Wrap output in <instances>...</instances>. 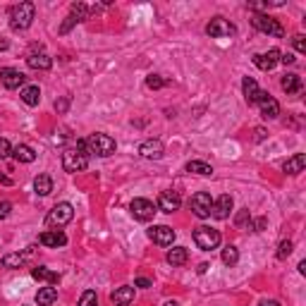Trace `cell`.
Returning <instances> with one entry per match:
<instances>
[{
    "mask_svg": "<svg viewBox=\"0 0 306 306\" xmlns=\"http://www.w3.org/2000/svg\"><path fill=\"white\" fill-rule=\"evenodd\" d=\"M34 15H36V8H34V3H19L15 8H10V26L15 29V32H24V29H29L34 22Z\"/></svg>",
    "mask_w": 306,
    "mask_h": 306,
    "instance_id": "1",
    "label": "cell"
},
{
    "mask_svg": "<svg viewBox=\"0 0 306 306\" xmlns=\"http://www.w3.org/2000/svg\"><path fill=\"white\" fill-rule=\"evenodd\" d=\"M87 142V151H89V156L91 153H96V156H101V158H108L115 153V139L113 136H108V134H103V132H96L91 134L89 139H84Z\"/></svg>",
    "mask_w": 306,
    "mask_h": 306,
    "instance_id": "2",
    "label": "cell"
},
{
    "mask_svg": "<svg viewBox=\"0 0 306 306\" xmlns=\"http://www.w3.org/2000/svg\"><path fill=\"white\" fill-rule=\"evenodd\" d=\"M220 232L215 228H208V225H199L194 228V242L201 252H213V249H218L220 246Z\"/></svg>",
    "mask_w": 306,
    "mask_h": 306,
    "instance_id": "3",
    "label": "cell"
},
{
    "mask_svg": "<svg viewBox=\"0 0 306 306\" xmlns=\"http://www.w3.org/2000/svg\"><path fill=\"white\" fill-rule=\"evenodd\" d=\"M252 24H254V29H259L261 34H268V36H275V39H283V36H285L283 24L277 22V19H273L270 15H263V12H254Z\"/></svg>",
    "mask_w": 306,
    "mask_h": 306,
    "instance_id": "4",
    "label": "cell"
},
{
    "mask_svg": "<svg viewBox=\"0 0 306 306\" xmlns=\"http://www.w3.org/2000/svg\"><path fill=\"white\" fill-rule=\"evenodd\" d=\"M72 218H74V208H72V204L63 201V204H55L53 208L48 211L46 225L48 228H65Z\"/></svg>",
    "mask_w": 306,
    "mask_h": 306,
    "instance_id": "5",
    "label": "cell"
},
{
    "mask_svg": "<svg viewBox=\"0 0 306 306\" xmlns=\"http://www.w3.org/2000/svg\"><path fill=\"white\" fill-rule=\"evenodd\" d=\"M89 165V156L84 151L79 149H67L63 153V168L65 173H81V170H87Z\"/></svg>",
    "mask_w": 306,
    "mask_h": 306,
    "instance_id": "6",
    "label": "cell"
},
{
    "mask_svg": "<svg viewBox=\"0 0 306 306\" xmlns=\"http://www.w3.org/2000/svg\"><path fill=\"white\" fill-rule=\"evenodd\" d=\"M206 34L211 39H225V36H235L237 29H235V24L228 22L225 17H213L211 22L206 24Z\"/></svg>",
    "mask_w": 306,
    "mask_h": 306,
    "instance_id": "7",
    "label": "cell"
},
{
    "mask_svg": "<svg viewBox=\"0 0 306 306\" xmlns=\"http://www.w3.org/2000/svg\"><path fill=\"white\" fill-rule=\"evenodd\" d=\"M129 213H132L136 220L149 222V220H153V215L158 213V208H156L153 201H149V199H134L132 204H129Z\"/></svg>",
    "mask_w": 306,
    "mask_h": 306,
    "instance_id": "8",
    "label": "cell"
},
{
    "mask_svg": "<svg viewBox=\"0 0 306 306\" xmlns=\"http://www.w3.org/2000/svg\"><path fill=\"white\" fill-rule=\"evenodd\" d=\"M189 208L197 218H211V208H213V199L208 191H199L189 199Z\"/></svg>",
    "mask_w": 306,
    "mask_h": 306,
    "instance_id": "9",
    "label": "cell"
},
{
    "mask_svg": "<svg viewBox=\"0 0 306 306\" xmlns=\"http://www.w3.org/2000/svg\"><path fill=\"white\" fill-rule=\"evenodd\" d=\"M180 206H182L180 194L168 189V191H160L156 208H158V211H163V213H175V211H180Z\"/></svg>",
    "mask_w": 306,
    "mask_h": 306,
    "instance_id": "10",
    "label": "cell"
},
{
    "mask_svg": "<svg viewBox=\"0 0 306 306\" xmlns=\"http://www.w3.org/2000/svg\"><path fill=\"white\" fill-rule=\"evenodd\" d=\"M149 237L158 244V246H173V242H175V230L168 228V225H153V228L149 230Z\"/></svg>",
    "mask_w": 306,
    "mask_h": 306,
    "instance_id": "11",
    "label": "cell"
},
{
    "mask_svg": "<svg viewBox=\"0 0 306 306\" xmlns=\"http://www.w3.org/2000/svg\"><path fill=\"white\" fill-rule=\"evenodd\" d=\"M139 156L142 158H149V160H158V158L165 156V146L160 139H146V142H142V146H139Z\"/></svg>",
    "mask_w": 306,
    "mask_h": 306,
    "instance_id": "12",
    "label": "cell"
},
{
    "mask_svg": "<svg viewBox=\"0 0 306 306\" xmlns=\"http://www.w3.org/2000/svg\"><path fill=\"white\" fill-rule=\"evenodd\" d=\"M280 50L277 48H270L268 53H259V55H254V65L259 67V70H263V72H270L275 67V65L280 63Z\"/></svg>",
    "mask_w": 306,
    "mask_h": 306,
    "instance_id": "13",
    "label": "cell"
},
{
    "mask_svg": "<svg viewBox=\"0 0 306 306\" xmlns=\"http://www.w3.org/2000/svg\"><path fill=\"white\" fill-rule=\"evenodd\" d=\"M242 91H244V98H246L249 105H259V101L263 98V94H266V91H261L259 84H256V79H252V77L242 79Z\"/></svg>",
    "mask_w": 306,
    "mask_h": 306,
    "instance_id": "14",
    "label": "cell"
},
{
    "mask_svg": "<svg viewBox=\"0 0 306 306\" xmlns=\"http://www.w3.org/2000/svg\"><path fill=\"white\" fill-rule=\"evenodd\" d=\"M0 79H3L5 89H24V84H26V74L19 70H0Z\"/></svg>",
    "mask_w": 306,
    "mask_h": 306,
    "instance_id": "15",
    "label": "cell"
},
{
    "mask_svg": "<svg viewBox=\"0 0 306 306\" xmlns=\"http://www.w3.org/2000/svg\"><path fill=\"white\" fill-rule=\"evenodd\" d=\"M39 242L43 244V246H48V249H58V246H65V244H67V237H65V232H60V230H46V232L39 235Z\"/></svg>",
    "mask_w": 306,
    "mask_h": 306,
    "instance_id": "16",
    "label": "cell"
},
{
    "mask_svg": "<svg viewBox=\"0 0 306 306\" xmlns=\"http://www.w3.org/2000/svg\"><path fill=\"white\" fill-rule=\"evenodd\" d=\"M230 211H232V197H230V194H222L218 201H213L211 215L215 220H228L230 218Z\"/></svg>",
    "mask_w": 306,
    "mask_h": 306,
    "instance_id": "17",
    "label": "cell"
},
{
    "mask_svg": "<svg viewBox=\"0 0 306 306\" xmlns=\"http://www.w3.org/2000/svg\"><path fill=\"white\" fill-rule=\"evenodd\" d=\"M259 108H261V115H263L266 120H275L277 115H280V103L268 94H263V98L259 101Z\"/></svg>",
    "mask_w": 306,
    "mask_h": 306,
    "instance_id": "18",
    "label": "cell"
},
{
    "mask_svg": "<svg viewBox=\"0 0 306 306\" xmlns=\"http://www.w3.org/2000/svg\"><path fill=\"white\" fill-rule=\"evenodd\" d=\"M110 301H113L115 306H129L134 301V287H129V285L118 287V290L110 294Z\"/></svg>",
    "mask_w": 306,
    "mask_h": 306,
    "instance_id": "19",
    "label": "cell"
},
{
    "mask_svg": "<svg viewBox=\"0 0 306 306\" xmlns=\"http://www.w3.org/2000/svg\"><path fill=\"white\" fill-rule=\"evenodd\" d=\"M26 65L32 67V70H50L53 67V58H48L46 53H32L26 58Z\"/></svg>",
    "mask_w": 306,
    "mask_h": 306,
    "instance_id": "20",
    "label": "cell"
},
{
    "mask_svg": "<svg viewBox=\"0 0 306 306\" xmlns=\"http://www.w3.org/2000/svg\"><path fill=\"white\" fill-rule=\"evenodd\" d=\"M32 277L34 280H41V283H48V285L60 283V273H53V270H48V268H43V266L32 268Z\"/></svg>",
    "mask_w": 306,
    "mask_h": 306,
    "instance_id": "21",
    "label": "cell"
},
{
    "mask_svg": "<svg viewBox=\"0 0 306 306\" xmlns=\"http://www.w3.org/2000/svg\"><path fill=\"white\" fill-rule=\"evenodd\" d=\"M304 165H306V156L304 153H297V156H292L290 160L283 165V170L287 175H299V173H304Z\"/></svg>",
    "mask_w": 306,
    "mask_h": 306,
    "instance_id": "22",
    "label": "cell"
},
{
    "mask_svg": "<svg viewBox=\"0 0 306 306\" xmlns=\"http://www.w3.org/2000/svg\"><path fill=\"white\" fill-rule=\"evenodd\" d=\"M280 87H283V91H287V94H299L301 91V77L299 74H285L283 79H280Z\"/></svg>",
    "mask_w": 306,
    "mask_h": 306,
    "instance_id": "23",
    "label": "cell"
},
{
    "mask_svg": "<svg viewBox=\"0 0 306 306\" xmlns=\"http://www.w3.org/2000/svg\"><path fill=\"white\" fill-rule=\"evenodd\" d=\"M189 261V252L184 246H173L170 252H168V263L170 266H184Z\"/></svg>",
    "mask_w": 306,
    "mask_h": 306,
    "instance_id": "24",
    "label": "cell"
},
{
    "mask_svg": "<svg viewBox=\"0 0 306 306\" xmlns=\"http://www.w3.org/2000/svg\"><path fill=\"white\" fill-rule=\"evenodd\" d=\"M12 156L19 160V163H34L36 160V153H34L32 146H26V144H19V146H15L12 149Z\"/></svg>",
    "mask_w": 306,
    "mask_h": 306,
    "instance_id": "25",
    "label": "cell"
},
{
    "mask_svg": "<svg viewBox=\"0 0 306 306\" xmlns=\"http://www.w3.org/2000/svg\"><path fill=\"white\" fill-rule=\"evenodd\" d=\"M34 189H36L39 197H48V194L53 191V180H50V175H39V177L34 180Z\"/></svg>",
    "mask_w": 306,
    "mask_h": 306,
    "instance_id": "26",
    "label": "cell"
},
{
    "mask_svg": "<svg viewBox=\"0 0 306 306\" xmlns=\"http://www.w3.org/2000/svg\"><path fill=\"white\" fill-rule=\"evenodd\" d=\"M55 299H58V290H55L53 285H48V287L39 290V294H36V304L39 306H50Z\"/></svg>",
    "mask_w": 306,
    "mask_h": 306,
    "instance_id": "27",
    "label": "cell"
},
{
    "mask_svg": "<svg viewBox=\"0 0 306 306\" xmlns=\"http://www.w3.org/2000/svg\"><path fill=\"white\" fill-rule=\"evenodd\" d=\"M19 98H22L26 105H39V101H41V91H39V87H24L22 91H19Z\"/></svg>",
    "mask_w": 306,
    "mask_h": 306,
    "instance_id": "28",
    "label": "cell"
},
{
    "mask_svg": "<svg viewBox=\"0 0 306 306\" xmlns=\"http://www.w3.org/2000/svg\"><path fill=\"white\" fill-rule=\"evenodd\" d=\"M187 173H194V175H213V168L208 163H204V160H189L187 163Z\"/></svg>",
    "mask_w": 306,
    "mask_h": 306,
    "instance_id": "29",
    "label": "cell"
},
{
    "mask_svg": "<svg viewBox=\"0 0 306 306\" xmlns=\"http://www.w3.org/2000/svg\"><path fill=\"white\" fill-rule=\"evenodd\" d=\"M24 261H26L24 254H8V256H3L0 266H3V268H22Z\"/></svg>",
    "mask_w": 306,
    "mask_h": 306,
    "instance_id": "30",
    "label": "cell"
},
{
    "mask_svg": "<svg viewBox=\"0 0 306 306\" xmlns=\"http://www.w3.org/2000/svg\"><path fill=\"white\" fill-rule=\"evenodd\" d=\"M220 259H222V263H225V266H237V261H239V252H237V246H232V244H228V246H225V249H222V256H220Z\"/></svg>",
    "mask_w": 306,
    "mask_h": 306,
    "instance_id": "31",
    "label": "cell"
},
{
    "mask_svg": "<svg viewBox=\"0 0 306 306\" xmlns=\"http://www.w3.org/2000/svg\"><path fill=\"white\" fill-rule=\"evenodd\" d=\"M168 84H170V81H168V79H163L160 74H149V77H146V87L153 89V91H156V89L168 87Z\"/></svg>",
    "mask_w": 306,
    "mask_h": 306,
    "instance_id": "32",
    "label": "cell"
},
{
    "mask_svg": "<svg viewBox=\"0 0 306 306\" xmlns=\"http://www.w3.org/2000/svg\"><path fill=\"white\" fill-rule=\"evenodd\" d=\"M249 222H252V213H249V208H242V211L235 215V225H237V228H246V230H249Z\"/></svg>",
    "mask_w": 306,
    "mask_h": 306,
    "instance_id": "33",
    "label": "cell"
},
{
    "mask_svg": "<svg viewBox=\"0 0 306 306\" xmlns=\"http://www.w3.org/2000/svg\"><path fill=\"white\" fill-rule=\"evenodd\" d=\"M292 252H294V244H292L290 239H285V242H280V246H277V259L285 261Z\"/></svg>",
    "mask_w": 306,
    "mask_h": 306,
    "instance_id": "34",
    "label": "cell"
},
{
    "mask_svg": "<svg viewBox=\"0 0 306 306\" xmlns=\"http://www.w3.org/2000/svg\"><path fill=\"white\" fill-rule=\"evenodd\" d=\"M79 306H98V297H96L94 290H87L79 299Z\"/></svg>",
    "mask_w": 306,
    "mask_h": 306,
    "instance_id": "35",
    "label": "cell"
},
{
    "mask_svg": "<svg viewBox=\"0 0 306 306\" xmlns=\"http://www.w3.org/2000/svg\"><path fill=\"white\" fill-rule=\"evenodd\" d=\"M268 225V218H252V222H249V230H254V232H263Z\"/></svg>",
    "mask_w": 306,
    "mask_h": 306,
    "instance_id": "36",
    "label": "cell"
},
{
    "mask_svg": "<svg viewBox=\"0 0 306 306\" xmlns=\"http://www.w3.org/2000/svg\"><path fill=\"white\" fill-rule=\"evenodd\" d=\"M292 43H294V48H297L299 53H306V36L304 34H297V36L292 39Z\"/></svg>",
    "mask_w": 306,
    "mask_h": 306,
    "instance_id": "37",
    "label": "cell"
},
{
    "mask_svg": "<svg viewBox=\"0 0 306 306\" xmlns=\"http://www.w3.org/2000/svg\"><path fill=\"white\" fill-rule=\"evenodd\" d=\"M8 156H12V146H10L8 139H0V160Z\"/></svg>",
    "mask_w": 306,
    "mask_h": 306,
    "instance_id": "38",
    "label": "cell"
},
{
    "mask_svg": "<svg viewBox=\"0 0 306 306\" xmlns=\"http://www.w3.org/2000/svg\"><path fill=\"white\" fill-rule=\"evenodd\" d=\"M74 24H79L77 22V17H67V19H65V24H63V26H60V34H67V32H70V29H72V26H74Z\"/></svg>",
    "mask_w": 306,
    "mask_h": 306,
    "instance_id": "39",
    "label": "cell"
},
{
    "mask_svg": "<svg viewBox=\"0 0 306 306\" xmlns=\"http://www.w3.org/2000/svg\"><path fill=\"white\" fill-rule=\"evenodd\" d=\"M134 285H136V287H142V290H149V287H153V283H151L149 277H144V275H139V277L134 280Z\"/></svg>",
    "mask_w": 306,
    "mask_h": 306,
    "instance_id": "40",
    "label": "cell"
},
{
    "mask_svg": "<svg viewBox=\"0 0 306 306\" xmlns=\"http://www.w3.org/2000/svg\"><path fill=\"white\" fill-rule=\"evenodd\" d=\"M10 211H12V204H10V201H0V220L8 218Z\"/></svg>",
    "mask_w": 306,
    "mask_h": 306,
    "instance_id": "41",
    "label": "cell"
},
{
    "mask_svg": "<svg viewBox=\"0 0 306 306\" xmlns=\"http://www.w3.org/2000/svg\"><path fill=\"white\" fill-rule=\"evenodd\" d=\"M67 105H70V98H67V96H65V98H60V101H55V110H58V113H65V110H67Z\"/></svg>",
    "mask_w": 306,
    "mask_h": 306,
    "instance_id": "42",
    "label": "cell"
},
{
    "mask_svg": "<svg viewBox=\"0 0 306 306\" xmlns=\"http://www.w3.org/2000/svg\"><path fill=\"white\" fill-rule=\"evenodd\" d=\"M280 63L283 65H294L297 63V58H294L292 53H285V55H280Z\"/></svg>",
    "mask_w": 306,
    "mask_h": 306,
    "instance_id": "43",
    "label": "cell"
},
{
    "mask_svg": "<svg viewBox=\"0 0 306 306\" xmlns=\"http://www.w3.org/2000/svg\"><path fill=\"white\" fill-rule=\"evenodd\" d=\"M259 306H280V301H275V299H263Z\"/></svg>",
    "mask_w": 306,
    "mask_h": 306,
    "instance_id": "44",
    "label": "cell"
},
{
    "mask_svg": "<svg viewBox=\"0 0 306 306\" xmlns=\"http://www.w3.org/2000/svg\"><path fill=\"white\" fill-rule=\"evenodd\" d=\"M256 139H259V142L261 139H266V132H263V129H256Z\"/></svg>",
    "mask_w": 306,
    "mask_h": 306,
    "instance_id": "45",
    "label": "cell"
},
{
    "mask_svg": "<svg viewBox=\"0 0 306 306\" xmlns=\"http://www.w3.org/2000/svg\"><path fill=\"white\" fill-rule=\"evenodd\" d=\"M8 48H10L8 41H0V50H8Z\"/></svg>",
    "mask_w": 306,
    "mask_h": 306,
    "instance_id": "46",
    "label": "cell"
},
{
    "mask_svg": "<svg viewBox=\"0 0 306 306\" xmlns=\"http://www.w3.org/2000/svg\"><path fill=\"white\" fill-rule=\"evenodd\" d=\"M163 306H180V304H177V301H175V299H170V301H165Z\"/></svg>",
    "mask_w": 306,
    "mask_h": 306,
    "instance_id": "47",
    "label": "cell"
},
{
    "mask_svg": "<svg viewBox=\"0 0 306 306\" xmlns=\"http://www.w3.org/2000/svg\"><path fill=\"white\" fill-rule=\"evenodd\" d=\"M0 182H3V184H12V180H10V177H0Z\"/></svg>",
    "mask_w": 306,
    "mask_h": 306,
    "instance_id": "48",
    "label": "cell"
}]
</instances>
